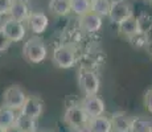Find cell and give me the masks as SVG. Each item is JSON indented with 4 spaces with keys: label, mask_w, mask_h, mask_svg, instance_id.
<instances>
[{
    "label": "cell",
    "mask_w": 152,
    "mask_h": 132,
    "mask_svg": "<svg viewBox=\"0 0 152 132\" xmlns=\"http://www.w3.org/2000/svg\"><path fill=\"white\" fill-rule=\"evenodd\" d=\"M23 55L31 63H41L42 61H45L48 49L41 37L33 36L25 41L23 45Z\"/></svg>",
    "instance_id": "cell-1"
},
{
    "label": "cell",
    "mask_w": 152,
    "mask_h": 132,
    "mask_svg": "<svg viewBox=\"0 0 152 132\" xmlns=\"http://www.w3.org/2000/svg\"><path fill=\"white\" fill-rule=\"evenodd\" d=\"M28 95L25 91L19 86H10L5 89V91L3 93V101L1 106L3 107L11 108L19 112L21 110V107L24 106L25 101H27Z\"/></svg>",
    "instance_id": "cell-2"
},
{
    "label": "cell",
    "mask_w": 152,
    "mask_h": 132,
    "mask_svg": "<svg viewBox=\"0 0 152 132\" xmlns=\"http://www.w3.org/2000/svg\"><path fill=\"white\" fill-rule=\"evenodd\" d=\"M90 120V116L86 114V111L83 110V107L80 104H72L64 112V122L72 127L73 130L82 127V125L87 124Z\"/></svg>",
    "instance_id": "cell-3"
},
{
    "label": "cell",
    "mask_w": 152,
    "mask_h": 132,
    "mask_svg": "<svg viewBox=\"0 0 152 132\" xmlns=\"http://www.w3.org/2000/svg\"><path fill=\"white\" fill-rule=\"evenodd\" d=\"M78 85L85 95H97L101 87V81L93 70L82 69L78 74Z\"/></svg>",
    "instance_id": "cell-4"
},
{
    "label": "cell",
    "mask_w": 152,
    "mask_h": 132,
    "mask_svg": "<svg viewBox=\"0 0 152 132\" xmlns=\"http://www.w3.org/2000/svg\"><path fill=\"white\" fill-rule=\"evenodd\" d=\"M75 52L69 45H60L53 50V62L60 69H72L75 65Z\"/></svg>",
    "instance_id": "cell-5"
},
{
    "label": "cell",
    "mask_w": 152,
    "mask_h": 132,
    "mask_svg": "<svg viewBox=\"0 0 152 132\" xmlns=\"http://www.w3.org/2000/svg\"><path fill=\"white\" fill-rule=\"evenodd\" d=\"M0 29L12 42H20L25 39V34H27V28H25L24 23L17 21L12 17L5 19L0 24Z\"/></svg>",
    "instance_id": "cell-6"
},
{
    "label": "cell",
    "mask_w": 152,
    "mask_h": 132,
    "mask_svg": "<svg viewBox=\"0 0 152 132\" xmlns=\"http://www.w3.org/2000/svg\"><path fill=\"white\" fill-rule=\"evenodd\" d=\"M134 16L132 5L127 0H111V8L109 19L114 24H121L126 19Z\"/></svg>",
    "instance_id": "cell-7"
},
{
    "label": "cell",
    "mask_w": 152,
    "mask_h": 132,
    "mask_svg": "<svg viewBox=\"0 0 152 132\" xmlns=\"http://www.w3.org/2000/svg\"><path fill=\"white\" fill-rule=\"evenodd\" d=\"M81 106L83 107V110L86 111V114L90 118L101 116L106 111L104 102L98 95H85V98L81 101Z\"/></svg>",
    "instance_id": "cell-8"
},
{
    "label": "cell",
    "mask_w": 152,
    "mask_h": 132,
    "mask_svg": "<svg viewBox=\"0 0 152 132\" xmlns=\"http://www.w3.org/2000/svg\"><path fill=\"white\" fill-rule=\"evenodd\" d=\"M42 110H44V104L41 99L37 98V96H28L24 106L19 111V114L27 116V118L37 120L42 115Z\"/></svg>",
    "instance_id": "cell-9"
},
{
    "label": "cell",
    "mask_w": 152,
    "mask_h": 132,
    "mask_svg": "<svg viewBox=\"0 0 152 132\" xmlns=\"http://www.w3.org/2000/svg\"><path fill=\"white\" fill-rule=\"evenodd\" d=\"M78 24L85 33H95L102 28V17L94 12H89L78 17Z\"/></svg>",
    "instance_id": "cell-10"
},
{
    "label": "cell",
    "mask_w": 152,
    "mask_h": 132,
    "mask_svg": "<svg viewBox=\"0 0 152 132\" xmlns=\"http://www.w3.org/2000/svg\"><path fill=\"white\" fill-rule=\"evenodd\" d=\"M27 24L32 33L39 36V34H42L46 31V28L49 25V19L44 12H32Z\"/></svg>",
    "instance_id": "cell-11"
},
{
    "label": "cell",
    "mask_w": 152,
    "mask_h": 132,
    "mask_svg": "<svg viewBox=\"0 0 152 132\" xmlns=\"http://www.w3.org/2000/svg\"><path fill=\"white\" fill-rule=\"evenodd\" d=\"M111 124H113V132H131L132 118L122 111L114 112L111 115Z\"/></svg>",
    "instance_id": "cell-12"
},
{
    "label": "cell",
    "mask_w": 152,
    "mask_h": 132,
    "mask_svg": "<svg viewBox=\"0 0 152 132\" xmlns=\"http://www.w3.org/2000/svg\"><path fill=\"white\" fill-rule=\"evenodd\" d=\"M31 11L25 0H12V5H11L10 17L17 20V21H28L29 16H31Z\"/></svg>",
    "instance_id": "cell-13"
},
{
    "label": "cell",
    "mask_w": 152,
    "mask_h": 132,
    "mask_svg": "<svg viewBox=\"0 0 152 132\" xmlns=\"http://www.w3.org/2000/svg\"><path fill=\"white\" fill-rule=\"evenodd\" d=\"M119 32L126 37H135L142 33V26H140V21L135 16H131L122 21L118 25Z\"/></svg>",
    "instance_id": "cell-14"
},
{
    "label": "cell",
    "mask_w": 152,
    "mask_h": 132,
    "mask_svg": "<svg viewBox=\"0 0 152 132\" xmlns=\"http://www.w3.org/2000/svg\"><path fill=\"white\" fill-rule=\"evenodd\" d=\"M89 127L93 132H113V124H111V118L107 116H95L90 118Z\"/></svg>",
    "instance_id": "cell-15"
},
{
    "label": "cell",
    "mask_w": 152,
    "mask_h": 132,
    "mask_svg": "<svg viewBox=\"0 0 152 132\" xmlns=\"http://www.w3.org/2000/svg\"><path fill=\"white\" fill-rule=\"evenodd\" d=\"M49 9L57 16H66L72 12L70 0H49Z\"/></svg>",
    "instance_id": "cell-16"
},
{
    "label": "cell",
    "mask_w": 152,
    "mask_h": 132,
    "mask_svg": "<svg viewBox=\"0 0 152 132\" xmlns=\"http://www.w3.org/2000/svg\"><path fill=\"white\" fill-rule=\"evenodd\" d=\"M17 119V111L11 110L7 107H0V128L7 130L8 127L13 125Z\"/></svg>",
    "instance_id": "cell-17"
},
{
    "label": "cell",
    "mask_w": 152,
    "mask_h": 132,
    "mask_svg": "<svg viewBox=\"0 0 152 132\" xmlns=\"http://www.w3.org/2000/svg\"><path fill=\"white\" fill-rule=\"evenodd\" d=\"M72 12L78 17L91 12V0H70Z\"/></svg>",
    "instance_id": "cell-18"
},
{
    "label": "cell",
    "mask_w": 152,
    "mask_h": 132,
    "mask_svg": "<svg viewBox=\"0 0 152 132\" xmlns=\"http://www.w3.org/2000/svg\"><path fill=\"white\" fill-rule=\"evenodd\" d=\"M111 8V0H91V12L101 17H109Z\"/></svg>",
    "instance_id": "cell-19"
},
{
    "label": "cell",
    "mask_w": 152,
    "mask_h": 132,
    "mask_svg": "<svg viewBox=\"0 0 152 132\" xmlns=\"http://www.w3.org/2000/svg\"><path fill=\"white\" fill-rule=\"evenodd\" d=\"M15 124H16L23 132H34V131H37V120L27 118V116L21 115V114L17 115V119H16V123H15Z\"/></svg>",
    "instance_id": "cell-20"
},
{
    "label": "cell",
    "mask_w": 152,
    "mask_h": 132,
    "mask_svg": "<svg viewBox=\"0 0 152 132\" xmlns=\"http://www.w3.org/2000/svg\"><path fill=\"white\" fill-rule=\"evenodd\" d=\"M131 132H152V123L142 118H132Z\"/></svg>",
    "instance_id": "cell-21"
},
{
    "label": "cell",
    "mask_w": 152,
    "mask_h": 132,
    "mask_svg": "<svg viewBox=\"0 0 152 132\" xmlns=\"http://www.w3.org/2000/svg\"><path fill=\"white\" fill-rule=\"evenodd\" d=\"M11 44H12V41L8 39V37L4 34V32L0 29V53L8 50L10 46H11Z\"/></svg>",
    "instance_id": "cell-22"
},
{
    "label": "cell",
    "mask_w": 152,
    "mask_h": 132,
    "mask_svg": "<svg viewBox=\"0 0 152 132\" xmlns=\"http://www.w3.org/2000/svg\"><path fill=\"white\" fill-rule=\"evenodd\" d=\"M12 0H0V16H10Z\"/></svg>",
    "instance_id": "cell-23"
},
{
    "label": "cell",
    "mask_w": 152,
    "mask_h": 132,
    "mask_svg": "<svg viewBox=\"0 0 152 132\" xmlns=\"http://www.w3.org/2000/svg\"><path fill=\"white\" fill-rule=\"evenodd\" d=\"M144 104H145V108L152 114V89L148 90L147 94L144 96Z\"/></svg>",
    "instance_id": "cell-24"
},
{
    "label": "cell",
    "mask_w": 152,
    "mask_h": 132,
    "mask_svg": "<svg viewBox=\"0 0 152 132\" xmlns=\"http://www.w3.org/2000/svg\"><path fill=\"white\" fill-rule=\"evenodd\" d=\"M74 131L75 132H93L91 128L89 127V123H87V124H85V125H82V127L77 128V130H74Z\"/></svg>",
    "instance_id": "cell-25"
},
{
    "label": "cell",
    "mask_w": 152,
    "mask_h": 132,
    "mask_svg": "<svg viewBox=\"0 0 152 132\" xmlns=\"http://www.w3.org/2000/svg\"><path fill=\"white\" fill-rule=\"evenodd\" d=\"M4 132H23V131L20 130L16 124H13V125H11V127H8L7 130H4Z\"/></svg>",
    "instance_id": "cell-26"
},
{
    "label": "cell",
    "mask_w": 152,
    "mask_h": 132,
    "mask_svg": "<svg viewBox=\"0 0 152 132\" xmlns=\"http://www.w3.org/2000/svg\"><path fill=\"white\" fill-rule=\"evenodd\" d=\"M0 132H4V130H3V128H0Z\"/></svg>",
    "instance_id": "cell-27"
},
{
    "label": "cell",
    "mask_w": 152,
    "mask_h": 132,
    "mask_svg": "<svg viewBox=\"0 0 152 132\" xmlns=\"http://www.w3.org/2000/svg\"><path fill=\"white\" fill-rule=\"evenodd\" d=\"M147 1H148V3H152V0H147Z\"/></svg>",
    "instance_id": "cell-28"
},
{
    "label": "cell",
    "mask_w": 152,
    "mask_h": 132,
    "mask_svg": "<svg viewBox=\"0 0 152 132\" xmlns=\"http://www.w3.org/2000/svg\"><path fill=\"white\" fill-rule=\"evenodd\" d=\"M25 1H31V0H25Z\"/></svg>",
    "instance_id": "cell-29"
},
{
    "label": "cell",
    "mask_w": 152,
    "mask_h": 132,
    "mask_svg": "<svg viewBox=\"0 0 152 132\" xmlns=\"http://www.w3.org/2000/svg\"><path fill=\"white\" fill-rule=\"evenodd\" d=\"M34 132H37V131H34Z\"/></svg>",
    "instance_id": "cell-30"
},
{
    "label": "cell",
    "mask_w": 152,
    "mask_h": 132,
    "mask_svg": "<svg viewBox=\"0 0 152 132\" xmlns=\"http://www.w3.org/2000/svg\"><path fill=\"white\" fill-rule=\"evenodd\" d=\"M0 17H1V16H0Z\"/></svg>",
    "instance_id": "cell-31"
}]
</instances>
